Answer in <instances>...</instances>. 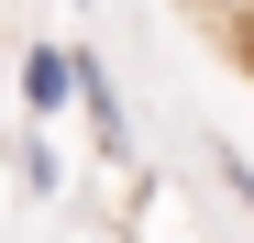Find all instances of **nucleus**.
Wrapping results in <instances>:
<instances>
[{
  "label": "nucleus",
  "instance_id": "f257e3e1",
  "mask_svg": "<svg viewBox=\"0 0 254 243\" xmlns=\"http://www.w3.org/2000/svg\"><path fill=\"white\" fill-rule=\"evenodd\" d=\"M77 77H89V45H33V56H22V100H33V111H66Z\"/></svg>",
  "mask_w": 254,
  "mask_h": 243
},
{
  "label": "nucleus",
  "instance_id": "7ed1b4c3",
  "mask_svg": "<svg viewBox=\"0 0 254 243\" xmlns=\"http://www.w3.org/2000/svg\"><path fill=\"white\" fill-rule=\"evenodd\" d=\"M221 188L243 199V221H254V166H243V155H221Z\"/></svg>",
  "mask_w": 254,
  "mask_h": 243
},
{
  "label": "nucleus",
  "instance_id": "f03ea898",
  "mask_svg": "<svg viewBox=\"0 0 254 243\" xmlns=\"http://www.w3.org/2000/svg\"><path fill=\"white\" fill-rule=\"evenodd\" d=\"M77 111H89L100 155H133V122H122V89H111V66H100V56H89V77H77Z\"/></svg>",
  "mask_w": 254,
  "mask_h": 243
}]
</instances>
